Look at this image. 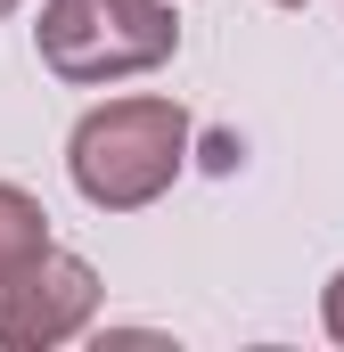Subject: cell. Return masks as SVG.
I'll return each mask as SVG.
<instances>
[{
	"label": "cell",
	"instance_id": "5",
	"mask_svg": "<svg viewBox=\"0 0 344 352\" xmlns=\"http://www.w3.org/2000/svg\"><path fill=\"white\" fill-rule=\"evenodd\" d=\"M320 320H328V336L344 344V270L328 278V295H320Z\"/></svg>",
	"mask_w": 344,
	"mask_h": 352
},
{
	"label": "cell",
	"instance_id": "4",
	"mask_svg": "<svg viewBox=\"0 0 344 352\" xmlns=\"http://www.w3.org/2000/svg\"><path fill=\"white\" fill-rule=\"evenodd\" d=\"M41 246H50V213H41V197L17 188V180H0V278L25 270Z\"/></svg>",
	"mask_w": 344,
	"mask_h": 352
},
{
	"label": "cell",
	"instance_id": "3",
	"mask_svg": "<svg viewBox=\"0 0 344 352\" xmlns=\"http://www.w3.org/2000/svg\"><path fill=\"white\" fill-rule=\"evenodd\" d=\"M98 270L66 246H41L25 270L0 278V352H50L74 344L90 320H98Z\"/></svg>",
	"mask_w": 344,
	"mask_h": 352
},
{
	"label": "cell",
	"instance_id": "7",
	"mask_svg": "<svg viewBox=\"0 0 344 352\" xmlns=\"http://www.w3.org/2000/svg\"><path fill=\"white\" fill-rule=\"evenodd\" d=\"M8 8H17V0H0V16H8Z\"/></svg>",
	"mask_w": 344,
	"mask_h": 352
},
{
	"label": "cell",
	"instance_id": "1",
	"mask_svg": "<svg viewBox=\"0 0 344 352\" xmlns=\"http://www.w3.org/2000/svg\"><path fill=\"white\" fill-rule=\"evenodd\" d=\"M189 164V115L172 98H107L90 107L66 140V180L98 213H140L156 205Z\"/></svg>",
	"mask_w": 344,
	"mask_h": 352
},
{
	"label": "cell",
	"instance_id": "2",
	"mask_svg": "<svg viewBox=\"0 0 344 352\" xmlns=\"http://www.w3.org/2000/svg\"><path fill=\"white\" fill-rule=\"evenodd\" d=\"M41 66L58 82H131L156 74L180 50V16L172 0H41Z\"/></svg>",
	"mask_w": 344,
	"mask_h": 352
},
{
	"label": "cell",
	"instance_id": "6",
	"mask_svg": "<svg viewBox=\"0 0 344 352\" xmlns=\"http://www.w3.org/2000/svg\"><path fill=\"white\" fill-rule=\"evenodd\" d=\"M279 8H312V0H279Z\"/></svg>",
	"mask_w": 344,
	"mask_h": 352
}]
</instances>
